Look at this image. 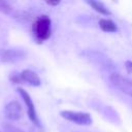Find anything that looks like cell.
Returning <instances> with one entry per match:
<instances>
[{"instance_id":"1","label":"cell","mask_w":132,"mask_h":132,"mask_svg":"<svg viewBox=\"0 0 132 132\" xmlns=\"http://www.w3.org/2000/svg\"><path fill=\"white\" fill-rule=\"evenodd\" d=\"M32 32L37 42L41 43L50 38L52 33V21L47 15L38 16L32 25Z\"/></svg>"},{"instance_id":"2","label":"cell","mask_w":132,"mask_h":132,"mask_svg":"<svg viewBox=\"0 0 132 132\" xmlns=\"http://www.w3.org/2000/svg\"><path fill=\"white\" fill-rule=\"evenodd\" d=\"M62 118L66 119L67 121L73 122L77 125L89 126L92 124V118L87 112H79V111H71V110H63L60 112Z\"/></svg>"},{"instance_id":"3","label":"cell","mask_w":132,"mask_h":132,"mask_svg":"<svg viewBox=\"0 0 132 132\" xmlns=\"http://www.w3.org/2000/svg\"><path fill=\"white\" fill-rule=\"evenodd\" d=\"M109 79L116 88H118L123 93L132 97V81L130 79H128L127 77H125L119 73H112L110 75Z\"/></svg>"},{"instance_id":"4","label":"cell","mask_w":132,"mask_h":132,"mask_svg":"<svg viewBox=\"0 0 132 132\" xmlns=\"http://www.w3.org/2000/svg\"><path fill=\"white\" fill-rule=\"evenodd\" d=\"M18 92L19 94L21 95V97L23 98L26 106H27V112H28V117L29 119L31 120V122L37 126H39V121H38V118H37V113H36V110H35V106H34V103L30 97V95L22 88H18Z\"/></svg>"},{"instance_id":"5","label":"cell","mask_w":132,"mask_h":132,"mask_svg":"<svg viewBox=\"0 0 132 132\" xmlns=\"http://www.w3.org/2000/svg\"><path fill=\"white\" fill-rule=\"evenodd\" d=\"M4 114L7 119L11 121L19 120L23 114V109L18 101H10L4 107Z\"/></svg>"},{"instance_id":"6","label":"cell","mask_w":132,"mask_h":132,"mask_svg":"<svg viewBox=\"0 0 132 132\" xmlns=\"http://www.w3.org/2000/svg\"><path fill=\"white\" fill-rule=\"evenodd\" d=\"M25 53L21 50L8 48L0 53V59L3 62H16L24 59Z\"/></svg>"},{"instance_id":"7","label":"cell","mask_w":132,"mask_h":132,"mask_svg":"<svg viewBox=\"0 0 132 132\" xmlns=\"http://www.w3.org/2000/svg\"><path fill=\"white\" fill-rule=\"evenodd\" d=\"M20 75H21V79L26 81L27 84H29L31 86H34V87L40 86L41 80H40V78H39V76L36 72H34L30 69H25L21 72Z\"/></svg>"},{"instance_id":"8","label":"cell","mask_w":132,"mask_h":132,"mask_svg":"<svg viewBox=\"0 0 132 132\" xmlns=\"http://www.w3.org/2000/svg\"><path fill=\"white\" fill-rule=\"evenodd\" d=\"M87 3L92 7L94 8L97 12L103 14V15H110V11L105 7V5L102 3V2H99V1H94V0H88Z\"/></svg>"},{"instance_id":"9","label":"cell","mask_w":132,"mask_h":132,"mask_svg":"<svg viewBox=\"0 0 132 132\" xmlns=\"http://www.w3.org/2000/svg\"><path fill=\"white\" fill-rule=\"evenodd\" d=\"M99 27L104 32H116L118 30L117 25L111 20L108 19H101L99 21Z\"/></svg>"},{"instance_id":"10","label":"cell","mask_w":132,"mask_h":132,"mask_svg":"<svg viewBox=\"0 0 132 132\" xmlns=\"http://www.w3.org/2000/svg\"><path fill=\"white\" fill-rule=\"evenodd\" d=\"M3 131L4 132H24L20 128L15 127L14 125L9 124V123H4L3 124Z\"/></svg>"},{"instance_id":"11","label":"cell","mask_w":132,"mask_h":132,"mask_svg":"<svg viewBox=\"0 0 132 132\" xmlns=\"http://www.w3.org/2000/svg\"><path fill=\"white\" fill-rule=\"evenodd\" d=\"M11 10H12V8L7 2L0 1V11H2L4 13H9Z\"/></svg>"},{"instance_id":"12","label":"cell","mask_w":132,"mask_h":132,"mask_svg":"<svg viewBox=\"0 0 132 132\" xmlns=\"http://www.w3.org/2000/svg\"><path fill=\"white\" fill-rule=\"evenodd\" d=\"M125 67H126L127 71H128L129 73H131V72H132V61H126Z\"/></svg>"},{"instance_id":"13","label":"cell","mask_w":132,"mask_h":132,"mask_svg":"<svg viewBox=\"0 0 132 132\" xmlns=\"http://www.w3.org/2000/svg\"><path fill=\"white\" fill-rule=\"evenodd\" d=\"M45 3H46L47 5H53V6H55V5H58V4L60 3V1H58V0H57V1H46Z\"/></svg>"}]
</instances>
